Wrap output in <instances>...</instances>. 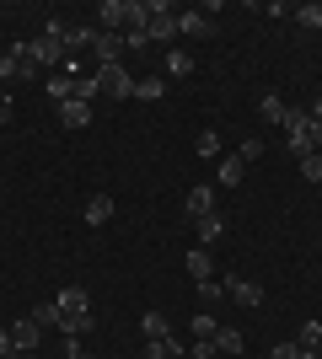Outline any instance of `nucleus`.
<instances>
[{"mask_svg": "<svg viewBox=\"0 0 322 359\" xmlns=\"http://www.w3.org/2000/svg\"><path fill=\"white\" fill-rule=\"evenodd\" d=\"M27 60L38 65V70H60L70 54H65V22H48V32L43 38H32L27 43Z\"/></svg>", "mask_w": 322, "mask_h": 359, "instance_id": "1", "label": "nucleus"}, {"mask_svg": "<svg viewBox=\"0 0 322 359\" xmlns=\"http://www.w3.org/2000/svg\"><path fill=\"white\" fill-rule=\"evenodd\" d=\"M97 16H102V32L145 27V0H102V6H97Z\"/></svg>", "mask_w": 322, "mask_h": 359, "instance_id": "2", "label": "nucleus"}, {"mask_svg": "<svg viewBox=\"0 0 322 359\" xmlns=\"http://www.w3.org/2000/svg\"><path fill=\"white\" fill-rule=\"evenodd\" d=\"M145 32H151L156 43H172L177 38V11L161 6V0H145Z\"/></svg>", "mask_w": 322, "mask_h": 359, "instance_id": "3", "label": "nucleus"}, {"mask_svg": "<svg viewBox=\"0 0 322 359\" xmlns=\"http://www.w3.org/2000/svg\"><path fill=\"white\" fill-rule=\"evenodd\" d=\"M92 75H97V91H102V97H119V102L135 97V75L123 70V65H97Z\"/></svg>", "mask_w": 322, "mask_h": 359, "instance_id": "4", "label": "nucleus"}, {"mask_svg": "<svg viewBox=\"0 0 322 359\" xmlns=\"http://www.w3.org/2000/svg\"><path fill=\"white\" fill-rule=\"evenodd\" d=\"M16 75H27V81L38 75V65L27 60V43H11L6 54H0V81H16Z\"/></svg>", "mask_w": 322, "mask_h": 359, "instance_id": "5", "label": "nucleus"}, {"mask_svg": "<svg viewBox=\"0 0 322 359\" xmlns=\"http://www.w3.org/2000/svg\"><path fill=\"white\" fill-rule=\"evenodd\" d=\"M92 60H97V65H123V32H102V27H97Z\"/></svg>", "mask_w": 322, "mask_h": 359, "instance_id": "6", "label": "nucleus"}, {"mask_svg": "<svg viewBox=\"0 0 322 359\" xmlns=\"http://www.w3.org/2000/svg\"><path fill=\"white\" fill-rule=\"evenodd\" d=\"M226 285V295L236 300V306H263V285L258 279H242V273H231V279H220Z\"/></svg>", "mask_w": 322, "mask_h": 359, "instance_id": "7", "label": "nucleus"}, {"mask_svg": "<svg viewBox=\"0 0 322 359\" xmlns=\"http://www.w3.org/2000/svg\"><path fill=\"white\" fill-rule=\"evenodd\" d=\"M215 16L210 11H177V38H210Z\"/></svg>", "mask_w": 322, "mask_h": 359, "instance_id": "8", "label": "nucleus"}, {"mask_svg": "<svg viewBox=\"0 0 322 359\" xmlns=\"http://www.w3.org/2000/svg\"><path fill=\"white\" fill-rule=\"evenodd\" d=\"M38 338H43V327L32 322V316H22L11 327V344H16V354H38Z\"/></svg>", "mask_w": 322, "mask_h": 359, "instance_id": "9", "label": "nucleus"}, {"mask_svg": "<svg viewBox=\"0 0 322 359\" xmlns=\"http://www.w3.org/2000/svg\"><path fill=\"white\" fill-rule=\"evenodd\" d=\"M54 306H60V316H81V311H92V300H86V290H81V285L60 290V295H54Z\"/></svg>", "mask_w": 322, "mask_h": 359, "instance_id": "10", "label": "nucleus"}, {"mask_svg": "<svg viewBox=\"0 0 322 359\" xmlns=\"http://www.w3.org/2000/svg\"><path fill=\"white\" fill-rule=\"evenodd\" d=\"M210 210H215V188H188V198H183V215H188V220H204Z\"/></svg>", "mask_w": 322, "mask_h": 359, "instance_id": "11", "label": "nucleus"}, {"mask_svg": "<svg viewBox=\"0 0 322 359\" xmlns=\"http://www.w3.org/2000/svg\"><path fill=\"white\" fill-rule=\"evenodd\" d=\"M194 225H199V247H215V241H220V236L231 231V225H226V215H220V210H210L204 220H194Z\"/></svg>", "mask_w": 322, "mask_h": 359, "instance_id": "12", "label": "nucleus"}, {"mask_svg": "<svg viewBox=\"0 0 322 359\" xmlns=\"http://www.w3.org/2000/svg\"><path fill=\"white\" fill-rule=\"evenodd\" d=\"M60 123L65 129H86V123H92V102H76V97L60 102Z\"/></svg>", "mask_w": 322, "mask_h": 359, "instance_id": "13", "label": "nucleus"}, {"mask_svg": "<svg viewBox=\"0 0 322 359\" xmlns=\"http://www.w3.org/2000/svg\"><path fill=\"white\" fill-rule=\"evenodd\" d=\"M258 118L263 123H285V97H279V91H263L258 97Z\"/></svg>", "mask_w": 322, "mask_h": 359, "instance_id": "14", "label": "nucleus"}, {"mask_svg": "<svg viewBox=\"0 0 322 359\" xmlns=\"http://www.w3.org/2000/svg\"><path fill=\"white\" fill-rule=\"evenodd\" d=\"M183 263H188V273H194V279H199V285H204V279H215V263H210V247H194V252H188V257H183Z\"/></svg>", "mask_w": 322, "mask_h": 359, "instance_id": "15", "label": "nucleus"}, {"mask_svg": "<svg viewBox=\"0 0 322 359\" xmlns=\"http://www.w3.org/2000/svg\"><path fill=\"white\" fill-rule=\"evenodd\" d=\"M48 97H54V102H70V97H76V75L54 70V75H48Z\"/></svg>", "mask_w": 322, "mask_h": 359, "instance_id": "16", "label": "nucleus"}, {"mask_svg": "<svg viewBox=\"0 0 322 359\" xmlns=\"http://www.w3.org/2000/svg\"><path fill=\"white\" fill-rule=\"evenodd\" d=\"M135 97H140V102H161V97H167V75H145V81H135Z\"/></svg>", "mask_w": 322, "mask_h": 359, "instance_id": "17", "label": "nucleus"}, {"mask_svg": "<svg viewBox=\"0 0 322 359\" xmlns=\"http://www.w3.org/2000/svg\"><path fill=\"white\" fill-rule=\"evenodd\" d=\"M107 220H113V198L92 194V198H86V225H107Z\"/></svg>", "mask_w": 322, "mask_h": 359, "instance_id": "18", "label": "nucleus"}, {"mask_svg": "<svg viewBox=\"0 0 322 359\" xmlns=\"http://www.w3.org/2000/svg\"><path fill=\"white\" fill-rule=\"evenodd\" d=\"M140 332H145V344H151V338H172V322L161 311H145L140 316Z\"/></svg>", "mask_w": 322, "mask_h": 359, "instance_id": "19", "label": "nucleus"}, {"mask_svg": "<svg viewBox=\"0 0 322 359\" xmlns=\"http://www.w3.org/2000/svg\"><path fill=\"white\" fill-rule=\"evenodd\" d=\"M167 75L172 81H188V75H194V54H188V48H172L167 54Z\"/></svg>", "mask_w": 322, "mask_h": 359, "instance_id": "20", "label": "nucleus"}, {"mask_svg": "<svg viewBox=\"0 0 322 359\" xmlns=\"http://www.w3.org/2000/svg\"><path fill=\"white\" fill-rule=\"evenodd\" d=\"M210 344H215V354H242V332L236 327H215Z\"/></svg>", "mask_w": 322, "mask_h": 359, "instance_id": "21", "label": "nucleus"}, {"mask_svg": "<svg viewBox=\"0 0 322 359\" xmlns=\"http://www.w3.org/2000/svg\"><path fill=\"white\" fill-rule=\"evenodd\" d=\"M242 177H247V161L242 156H226V161H220V188H236Z\"/></svg>", "mask_w": 322, "mask_h": 359, "instance_id": "22", "label": "nucleus"}, {"mask_svg": "<svg viewBox=\"0 0 322 359\" xmlns=\"http://www.w3.org/2000/svg\"><path fill=\"white\" fill-rule=\"evenodd\" d=\"M295 27H307V32H317L322 27V6H317V0H307V6H295Z\"/></svg>", "mask_w": 322, "mask_h": 359, "instance_id": "23", "label": "nucleus"}, {"mask_svg": "<svg viewBox=\"0 0 322 359\" xmlns=\"http://www.w3.org/2000/svg\"><path fill=\"white\" fill-rule=\"evenodd\" d=\"M177 354H183L177 338H151V344H145V359H177Z\"/></svg>", "mask_w": 322, "mask_h": 359, "instance_id": "24", "label": "nucleus"}, {"mask_svg": "<svg viewBox=\"0 0 322 359\" xmlns=\"http://www.w3.org/2000/svg\"><path fill=\"white\" fill-rule=\"evenodd\" d=\"M60 332H65V338H81V332H92V311H81V316H60Z\"/></svg>", "mask_w": 322, "mask_h": 359, "instance_id": "25", "label": "nucleus"}, {"mask_svg": "<svg viewBox=\"0 0 322 359\" xmlns=\"http://www.w3.org/2000/svg\"><path fill=\"white\" fill-rule=\"evenodd\" d=\"M102 91H97V75L86 70V75H76V102H97Z\"/></svg>", "mask_w": 322, "mask_h": 359, "instance_id": "26", "label": "nucleus"}, {"mask_svg": "<svg viewBox=\"0 0 322 359\" xmlns=\"http://www.w3.org/2000/svg\"><path fill=\"white\" fill-rule=\"evenodd\" d=\"M295 344H301V348H322V322H301Z\"/></svg>", "mask_w": 322, "mask_h": 359, "instance_id": "27", "label": "nucleus"}, {"mask_svg": "<svg viewBox=\"0 0 322 359\" xmlns=\"http://www.w3.org/2000/svg\"><path fill=\"white\" fill-rule=\"evenodd\" d=\"M194 150H199L204 161H220V135H215V129H204V135H199V145H194Z\"/></svg>", "mask_w": 322, "mask_h": 359, "instance_id": "28", "label": "nucleus"}, {"mask_svg": "<svg viewBox=\"0 0 322 359\" xmlns=\"http://www.w3.org/2000/svg\"><path fill=\"white\" fill-rule=\"evenodd\" d=\"M188 327H194V338H215V327H220V322H215L210 311H199L194 322H188Z\"/></svg>", "mask_w": 322, "mask_h": 359, "instance_id": "29", "label": "nucleus"}, {"mask_svg": "<svg viewBox=\"0 0 322 359\" xmlns=\"http://www.w3.org/2000/svg\"><path fill=\"white\" fill-rule=\"evenodd\" d=\"M32 322H38V327H60V306H54V300H48V306H38V311H32Z\"/></svg>", "mask_w": 322, "mask_h": 359, "instance_id": "30", "label": "nucleus"}, {"mask_svg": "<svg viewBox=\"0 0 322 359\" xmlns=\"http://www.w3.org/2000/svg\"><path fill=\"white\" fill-rule=\"evenodd\" d=\"M199 300H204V306H215V300H226V285H220V279H204V285H199Z\"/></svg>", "mask_w": 322, "mask_h": 359, "instance_id": "31", "label": "nucleus"}, {"mask_svg": "<svg viewBox=\"0 0 322 359\" xmlns=\"http://www.w3.org/2000/svg\"><path fill=\"white\" fill-rule=\"evenodd\" d=\"M301 177H307V182H322V150H317V156H307V161H301Z\"/></svg>", "mask_w": 322, "mask_h": 359, "instance_id": "32", "label": "nucleus"}, {"mask_svg": "<svg viewBox=\"0 0 322 359\" xmlns=\"http://www.w3.org/2000/svg\"><path fill=\"white\" fill-rule=\"evenodd\" d=\"M145 43H151V32H145V27H129V32H123V48H145Z\"/></svg>", "mask_w": 322, "mask_h": 359, "instance_id": "33", "label": "nucleus"}, {"mask_svg": "<svg viewBox=\"0 0 322 359\" xmlns=\"http://www.w3.org/2000/svg\"><path fill=\"white\" fill-rule=\"evenodd\" d=\"M236 156H242V161H258V156H263V140H242V145H236Z\"/></svg>", "mask_w": 322, "mask_h": 359, "instance_id": "34", "label": "nucleus"}, {"mask_svg": "<svg viewBox=\"0 0 322 359\" xmlns=\"http://www.w3.org/2000/svg\"><path fill=\"white\" fill-rule=\"evenodd\" d=\"M65 359H102V354H92V348H81L76 338H65Z\"/></svg>", "mask_w": 322, "mask_h": 359, "instance_id": "35", "label": "nucleus"}, {"mask_svg": "<svg viewBox=\"0 0 322 359\" xmlns=\"http://www.w3.org/2000/svg\"><path fill=\"white\" fill-rule=\"evenodd\" d=\"M301 135H307L311 150H317V145H322V118H307V129H301Z\"/></svg>", "mask_w": 322, "mask_h": 359, "instance_id": "36", "label": "nucleus"}, {"mask_svg": "<svg viewBox=\"0 0 322 359\" xmlns=\"http://www.w3.org/2000/svg\"><path fill=\"white\" fill-rule=\"evenodd\" d=\"M269 359H301V344H274V354Z\"/></svg>", "mask_w": 322, "mask_h": 359, "instance_id": "37", "label": "nucleus"}, {"mask_svg": "<svg viewBox=\"0 0 322 359\" xmlns=\"http://www.w3.org/2000/svg\"><path fill=\"white\" fill-rule=\"evenodd\" d=\"M0 359H16V344H11V327H0Z\"/></svg>", "mask_w": 322, "mask_h": 359, "instance_id": "38", "label": "nucleus"}, {"mask_svg": "<svg viewBox=\"0 0 322 359\" xmlns=\"http://www.w3.org/2000/svg\"><path fill=\"white\" fill-rule=\"evenodd\" d=\"M11 113H16V107H11V97L0 91V123H11Z\"/></svg>", "mask_w": 322, "mask_h": 359, "instance_id": "39", "label": "nucleus"}, {"mask_svg": "<svg viewBox=\"0 0 322 359\" xmlns=\"http://www.w3.org/2000/svg\"><path fill=\"white\" fill-rule=\"evenodd\" d=\"M301 359H322V348H301Z\"/></svg>", "mask_w": 322, "mask_h": 359, "instance_id": "40", "label": "nucleus"}, {"mask_svg": "<svg viewBox=\"0 0 322 359\" xmlns=\"http://www.w3.org/2000/svg\"><path fill=\"white\" fill-rule=\"evenodd\" d=\"M16 359H38V354H16Z\"/></svg>", "mask_w": 322, "mask_h": 359, "instance_id": "41", "label": "nucleus"}, {"mask_svg": "<svg viewBox=\"0 0 322 359\" xmlns=\"http://www.w3.org/2000/svg\"><path fill=\"white\" fill-rule=\"evenodd\" d=\"M177 359H188V354H177Z\"/></svg>", "mask_w": 322, "mask_h": 359, "instance_id": "42", "label": "nucleus"}]
</instances>
